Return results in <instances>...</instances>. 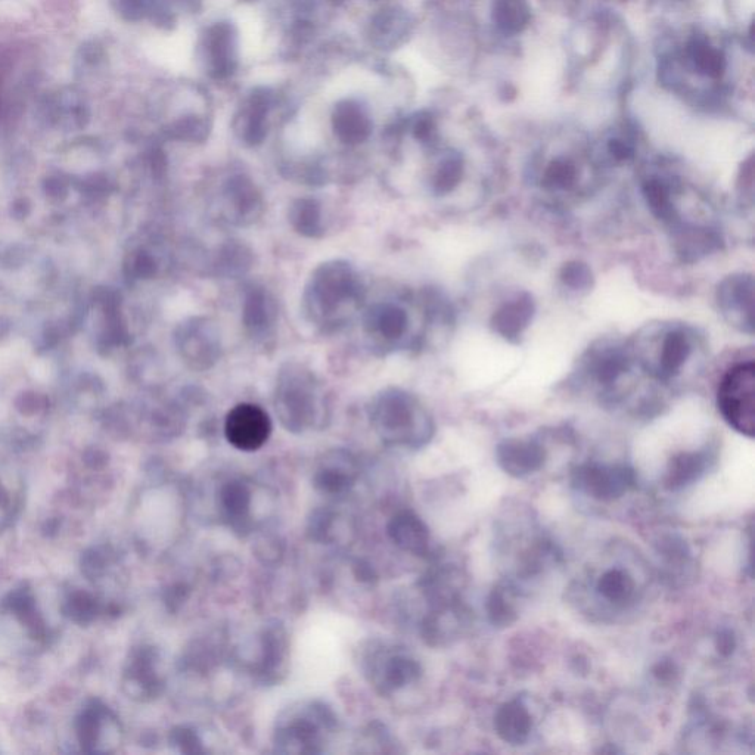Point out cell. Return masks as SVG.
Instances as JSON below:
<instances>
[{
	"mask_svg": "<svg viewBox=\"0 0 755 755\" xmlns=\"http://www.w3.org/2000/svg\"><path fill=\"white\" fill-rule=\"evenodd\" d=\"M638 191L680 262L699 263L725 248L719 208L682 173L668 166L648 167L639 177Z\"/></svg>",
	"mask_w": 755,
	"mask_h": 755,
	"instance_id": "1",
	"label": "cell"
},
{
	"mask_svg": "<svg viewBox=\"0 0 755 755\" xmlns=\"http://www.w3.org/2000/svg\"><path fill=\"white\" fill-rule=\"evenodd\" d=\"M571 385L592 394L608 409L657 412L664 405V393L640 371L629 338L604 337L593 341L581 354Z\"/></svg>",
	"mask_w": 755,
	"mask_h": 755,
	"instance_id": "2",
	"label": "cell"
},
{
	"mask_svg": "<svg viewBox=\"0 0 755 755\" xmlns=\"http://www.w3.org/2000/svg\"><path fill=\"white\" fill-rule=\"evenodd\" d=\"M629 341L640 371L664 394L680 393L695 385L710 354L705 335L697 326L680 320H655L642 326Z\"/></svg>",
	"mask_w": 755,
	"mask_h": 755,
	"instance_id": "3",
	"label": "cell"
},
{
	"mask_svg": "<svg viewBox=\"0 0 755 755\" xmlns=\"http://www.w3.org/2000/svg\"><path fill=\"white\" fill-rule=\"evenodd\" d=\"M605 176L601 161L565 146L537 152L527 169L531 194L540 204L561 213L592 203L604 191Z\"/></svg>",
	"mask_w": 755,
	"mask_h": 755,
	"instance_id": "4",
	"label": "cell"
},
{
	"mask_svg": "<svg viewBox=\"0 0 755 755\" xmlns=\"http://www.w3.org/2000/svg\"><path fill=\"white\" fill-rule=\"evenodd\" d=\"M366 288L356 267L343 259L320 263L310 273L304 287L303 312L322 331H337L360 309Z\"/></svg>",
	"mask_w": 755,
	"mask_h": 755,
	"instance_id": "5",
	"label": "cell"
},
{
	"mask_svg": "<svg viewBox=\"0 0 755 755\" xmlns=\"http://www.w3.org/2000/svg\"><path fill=\"white\" fill-rule=\"evenodd\" d=\"M273 406L288 433L320 431L331 421V403L322 381L303 363L287 362L276 377Z\"/></svg>",
	"mask_w": 755,
	"mask_h": 755,
	"instance_id": "6",
	"label": "cell"
},
{
	"mask_svg": "<svg viewBox=\"0 0 755 755\" xmlns=\"http://www.w3.org/2000/svg\"><path fill=\"white\" fill-rule=\"evenodd\" d=\"M369 416L379 440L394 449H422L436 434V424L427 407L403 388L379 391L369 407Z\"/></svg>",
	"mask_w": 755,
	"mask_h": 755,
	"instance_id": "7",
	"label": "cell"
},
{
	"mask_svg": "<svg viewBox=\"0 0 755 755\" xmlns=\"http://www.w3.org/2000/svg\"><path fill=\"white\" fill-rule=\"evenodd\" d=\"M337 729V714L325 702L300 701L279 714L273 745L281 754H322Z\"/></svg>",
	"mask_w": 755,
	"mask_h": 755,
	"instance_id": "8",
	"label": "cell"
},
{
	"mask_svg": "<svg viewBox=\"0 0 755 755\" xmlns=\"http://www.w3.org/2000/svg\"><path fill=\"white\" fill-rule=\"evenodd\" d=\"M360 666L369 685L387 698L415 685L422 676V667L416 658L405 649L381 640L365 646Z\"/></svg>",
	"mask_w": 755,
	"mask_h": 755,
	"instance_id": "9",
	"label": "cell"
},
{
	"mask_svg": "<svg viewBox=\"0 0 755 755\" xmlns=\"http://www.w3.org/2000/svg\"><path fill=\"white\" fill-rule=\"evenodd\" d=\"M717 407L723 419L742 436L755 433V366L753 360L730 366L717 388Z\"/></svg>",
	"mask_w": 755,
	"mask_h": 755,
	"instance_id": "10",
	"label": "cell"
},
{
	"mask_svg": "<svg viewBox=\"0 0 755 755\" xmlns=\"http://www.w3.org/2000/svg\"><path fill=\"white\" fill-rule=\"evenodd\" d=\"M363 329L374 347L390 351L416 349L424 341L412 332V316L403 304L397 301H378L366 309Z\"/></svg>",
	"mask_w": 755,
	"mask_h": 755,
	"instance_id": "11",
	"label": "cell"
},
{
	"mask_svg": "<svg viewBox=\"0 0 755 755\" xmlns=\"http://www.w3.org/2000/svg\"><path fill=\"white\" fill-rule=\"evenodd\" d=\"M175 344L180 359L191 371H210L222 357L219 326L208 316H191L179 323L175 331Z\"/></svg>",
	"mask_w": 755,
	"mask_h": 755,
	"instance_id": "12",
	"label": "cell"
},
{
	"mask_svg": "<svg viewBox=\"0 0 755 755\" xmlns=\"http://www.w3.org/2000/svg\"><path fill=\"white\" fill-rule=\"evenodd\" d=\"M256 652L250 671L262 685H276L287 674L290 640L287 629L278 620L267 621L257 635Z\"/></svg>",
	"mask_w": 755,
	"mask_h": 755,
	"instance_id": "13",
	"label": "cell"
},
{
	"mask_svg": "<svg viewBox=\"0 0 755 755\" xmlns=\"http://www.w3.org/2000/svg\"><path fill=\"white\" fill-rule=\"evenodd\" d=\"M126 694L136 701L161 697L166 689L163 657L155 646L141 645L133 649L123 673Z\"/></svg>",
	"mask_w": 755,
	"mask_h": 755,
	"instance_id": "14",
	"label": "cell"
},
{
	"mask_svg": "<svg viewBox=\"0 0 755 755\" xmlns=\"http://www.w3.org/2000/svg\"><path fill=\"white\" fill-rule=\"evenodd\" d=\"M754 279L751 273L738 272L726 276L716 290L720 315L742 334H754Z\"/></svg>",
	"mask_w": 755,
	"mask_h": 755,
	"instance_id": "15",
	"label": "cell"
},
{
	"mask_svg": "<svg viewBox=\"0 0 755 755\" xmlns=\"http://www.w3.org/2000/svg\"><path fill=\"white\" fill-rule=\"evenodd\" d=\"M272 419L263 407L241 403L229 410L225 419V437L241 452H257L272 436Z\"/></svg>",
	"mask_w": 755,
	"mask_h": 755,
	"instance_id": "16",
	"label": "cell"
},
{
	"mask_svg": "<svg viewBox=\"0 0 755 755\" xmlns=\"http://www.w3.org/2000/svg\"><path fill=\"white\" fill-rule=\"evenodd\" d=\"M220 198L223 217L235 226L254 225L266 208L259 186L244 173H236L225 180Z\"/></svg>",
	"mask_w": 755,
	"mask_h": 755,
	"instance_id": "17",
	"label": "cell"
},
{
	"mask_svg": "<svg viewBox=\"0 0 755 755\" xmlns=\"http://www.w3.org/2000/svg\"><path fill=\"white\" fill-rule=\"evenodd\" d=\"M635 483V472L627 466L586 464L573 472L574 486L601 502L620 499Z\"/></svg>",
	"mask_w": 755,
	"mask_h": 755,
	"instance_id": "18",
	"label": "cell"
},
{
	"mask_svg": "<svg viewBox=\"0 0 755 755\" xmlns=\"http://www.w3.org/2000/svg\"><path fill=\"white\" fill-rule=\"evenodd\" d=\"M360 465L356 456L346 449L323 453L313 471V487L323 496L343 497L359 480Z\"/></svg>",
	"mask_w": 755,
	"mask_h": 755,
	"instance_id": "19",
	"label": "cell"
},
{
	"mask_svg": "<svg viewBox=\"0 0 755 755\" xmlns=\"http://www.w3.org/2000/svg\"><path fill=\"white\" fill-rule=\"evenodd\" d=\"M76 730L79 744L90 753H110L123 736L120 720L104 704L86 707L77 719Z\"/></svg>",
	"mask_w": 755,
	"mask_h": 755,
	"instance_id": "20",
	"label": "cell"
},
{
	"mask_svg": "<svg viewBox=\"0 0 755 755\" xmlns=\"http://www.w3.org/2000/svg\"><path fill=\"white\" fill-rule=\"evenodd\" d=\"M279 318L278 301L263 285H248L242 301V325L251 338L264 341L272 337Z\"/></svg>",
	"mask_w": 755,
	"mask_h": 755,
	"instance_id": "21",
	"label": "cell"
},
{
	"mask_svg": "<svg viewBox=\"0 0 755 755\" xmlns=\"http://www.w3.org/2000/svg\"><path fill=\"white\" fill-rule=\"evenodd\" d=\"M536 315V301L530 292H514L494 310L492 328L499 337L509 343L518 344L530 328Z\"/></svg>",
	"mask_w": 755,
	"mask_h": 755,
	"instance_id": "22",
	"label": "cell"
},
{
	"mask_svg": "<svg viewBox=\"0 0 755 755\" xmlns=\"http://www.w3.org/2000/svg\"><path fill=\"white\" fill-rule=\"evenodd\" d=\"M253 487L242 478H231L217 489L220 515L232 530L245 534L253 527Z\"/></svg>",
	"mask_w": 755,
	"mask_h": 755,
	"instance_id": "23",
	"label": "cell"
},
{
	"mask_svg": "<svg viewBox=\"0 0 755 755\" xmlns=\"http://www.w3.org/2000/svg\"><path fill=\"white\" fill-rule=\"evenodd\" d=\"M496 459L506 474L524 478L542 469L546 461V450L534 440L508 438L497 446Z\"/></svg>",
	"mask_w": 755,
	"mask_h": 755,
	"instance_id": "24",
	"label": "cell"
},
{
	"mask_svg": "<svg viewBox=\"0 0 755 755\" xmlns=\"http://www.w3.org/2000/svg\"><path fill=\"white\" fill-rule=\"evenodd\" d=\"M391 542L403 552L425 556L430 552L431 534L427 524L412 511H402L387 525Z\"/></svg>",
	"mask_w": 755,
	"mask_h": 755,
	"instance_id": "25",
	"label": "cell"
},
{
	"mask_svg": "<svg viewBox=\"0 0 755 755\" xmlns=\"http://www.w3.org/2000/svg\"><path fill=\"white\" fill-rule=\"evenodd\" d=\"M332 129L341 144L357 146L371 138L374 124L362 105L354 101H343L335 107L332 114Z\"/></svg>",
	"mask_w": 755,
	"mask_h": 755,
	"instance_id": "26",
	"label": "cell"
},
{
	"mask_svg": "<svg viewBox=\"0 0 755 755\" xmlns=\"http://www.w3.org/2000/svg\"><path fill=\"white\" fill-rule=\"evenodd\" d=\"M207 55L216 79L232 76L238 64V39L231 24L219 23L207 34Z\"/></svg>",
	"mask_w": 755,
	"mask_h": 755,
	"instance_id": "27",
	"label": "cell"
},
{
	"mask_svg": "<svg viewBox=\"0 0 755 755\" xmlns=\"http://www.w3.org/2000/svg\"><path fill=\"white\" fill-rule=\"evenodd\" d=\"M270 107H272V95L267 90H256L248 101L247 107L242 110L241 116L236 118L235 132L238 138L248 146L263 144L269 132Z\"/></svg>",
	"mask_w": 755,
	"mask_h": 755,
	"instance_id": "28",
	"label": "cell"
},
{
	"mask_svg": "<svg viewBox=\"0 0 755 755\" xmlns=\"http://www.w3.org/2000/svg\"><path fill=\"white\" fill-rule=\"evenodd\" d=\"M254 264V253L248 245L236 239L223 242L213 259H211V275L222 279L242 278L250 272Z\"/></svg>",
	"mask_w": 755,
	"mask_h": 755,
	"instance_id": "29",
	"label": "cell"
},
{
	"mask_svg": "<svg viewBox=\"0 0 755 755\" xmlns=\"http://www.w3.org/2000/svg\"><path fill=\"white\" fill-rule=\"evenodd\" d=\"M531 729L530 713L520 701L506 702L496 711L494 730L506 744L523 745L530 738Z\"/></svg>",
	"mask_w": 755,
	"mask_h": 755,
	"instance_id": "30",
	"label": "cell"
},
{
	"mask_svg": "<svg viewBox=\"0 0 755 755\" xmlns=\"http://www.w3.org/2000/svg\"><path fill=\"white\" fill-rule=\"evenodd\" d=\"M710 459L711 455L708 450L680 453L668 466L666 486L670 490H680L691 486L705 474Z\"/></svg>",
	"mask_w": 755,
	"mask_h": 755,
	"instance_id": "31",
	"label": "cell"
},
{
	"mask_svg": "<svg viewBox=\"0 0 755 755\" xmlns=\"http://www.w3.org/2000/svg\"><path fill=\"white\" fill-rule=\"evenodd\" d=\"M288 222L298 235L307 239H319L325 235L323 207L315 198H298L288 210Z\"/></svg>",
	"mask_w": 755,
	"mask_h": 755,
	"instance_id": "32",
	"label": "cell"
},
{
	"mask_svg": "<svg viewBox=\"0 0 755 755\" xmlns=\"http://www.w3.org/2000/svg\"><path fill=\"white\" fill-rule=\"evenodd\" d=\"M407 33V18L397 9H385L372 21V42L382 49L396 46Z\"/></svg>",
	"mask_w": 755,
	"mask_h": 755,
	"instance_id": "33",
	"label": "cell"
},
{
	"mask_svg": "<svg viewBox=\"0 0 755 755\" xmlns=\"http://www.w3.org/2000/svg\"><path fill=\"white\" fill-rule=\"evenodd\" d=\"M598 592L612 604H624L635 593V581L623 570L607 571L598 581Z\"/></svg>",
	"mask_w": 755,
	"mask_h": 755,
	"instance_id": "34",
	"label": "cell"
},
{
	"mask_svg": "<svg viewBox=\"0 0 755 755\" xmlns=\"http://www.w3.org/2000/svg\"><path fill=\"white\" fill-rule=\"evenodd\" d=\"M338 514L332 509H316L310 515L307 523V534L313 542L322 543V545H331L337 540Z\"/></svg>",
	"mask_w": 755,
	"mask_h": 755,
	"instance_id": "35",
	"label": "cell"
},
{
	"mask_svg": "<svg viewBox=\"0 0 755 755\" xmlns=\"http://www.w3.org/2000/svg\"><path fill=\"white\" fill-rule=\"evenodd\" d=\"M559 282L562 288L573 292V294H583L592 288L593 275L590 267L586 263L568 262L559 270Z\"/></svg>",
	"mask_w": 755,
	"mask_h": 755,
	"instance_id": "36",
	"label": "cell"
},
{
	"mask_svg": "<svg viewBox=\"0 0 755 755\" xmlns=\"http://www.w3.org/2000/svg\"><path fill=\"white\" fill-rule=\"evenodd\" d=\"M210 124L203 117L189 116L180 118L170 126V136L177 141L204 142L208 138Z\"/></svg>",
	"mask_w": 755,
	"mask_h": 755,
	"instance_id": "37",
	"label": "cell"
},
{
	"mask_svg": "<svg viewBox=\"0 0 755 755\" xmlns=\"http://www.w3.org/2000/svg\"><path fill=\"white\" fill-rule=\"evenodd\" d=\"M169 744L180 754H204V742L197 730L188 726H177L170 732Z\"/></svg>",
	"mask_w": 755,
	"mask_h": 755,
	"instance_id": "38",
	"label": "cell"
},
{
	"mask_svg": "<svg viewBox=\"0 0 755 755\" xmlns=\"http://www.w3.org/2000/svg\"><path fill=\"white\" fill-rule=\"evenodd\" d=\"M487 612H489L490 621L497 627L511 626L517 620V612L500 589H494L490 595L487 601Z\"/></svg>",
	"mask_w": 755,
	"mask_h": 755,
	"instance_id": "39",
	"label": "cell"
},
{
	"mask_svg": "<svg viewBox=\"0 0 755 755\" xmlns=\"http://www.w3.org/2000/svg\"><path fill=\"white\" fill-rule=\"evenodd\" d=\"M111 2L124 20L136 23L148 17L154 0H111Z\"/></svg>",
	"mask_w": 755,
	"mask_h": 755,
	"instance_id": "40",
	"label": "cell"
},
{
	"mask_svg": "<svg viewBox=\"0 0 755 755\" xmlns=\"http://www.w3.org/2000/svg\"><path fill=\"white\" fill-rule=\"evenodd\" d=\"M104 57L105 54L102 46L99 45V43L90 42L86 43V45L82 46V49H80L77 62L80 64V70H93V68L98 67V65L104 61Z\"/></svg>",
	"mask_w": 755,
	"mask_h": 755,
	"instance_id": "41",
	"label": "cell"
},
{
	"mask_svg": "<svg viewBox=\"0 0 755 755\" xmlns=\"http://www.w3.org/2000/svg\"><path fill=\"white\" fill-rule=\"evenodd\" d=\"M716 648L723 657H730L736 649V638L732 630H720L716 638Z\"/></svg>",
	"mask_w": 755,
	"mask_h": 755,
	"instance_id": "42",
	"label": "cell"
},
{
	"mask_svg": "<svg viewBox=\"0 0 755 755\" xmlns=\"http://www.w3.org/2000/svg\"><path fill=\"white\" fill-rule=\"evenodd\" d=\"M654 676L661 682H670L677 676V667L673 661H660L652 670Z\"/></svg>",
	"mask_w": 755,
	"mask_h": 755,
	"instance_id": "43",
	"label": "cell"
},
{
	"mask_svg": "<svg viewBox=\"0 0 755 755\" xmlns=\"http://www.w3.org/2000/svg\"><path fill=\"white\" fill-rule=\"evenodd\" d=\"M334 2H338V0H334Z\"/></svg>",
	"mask_w": 755,
	"mask_h": 755,
	"instance_id": "44",
	"label": "cell"
}]
</instances>
